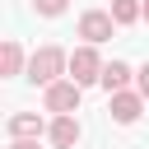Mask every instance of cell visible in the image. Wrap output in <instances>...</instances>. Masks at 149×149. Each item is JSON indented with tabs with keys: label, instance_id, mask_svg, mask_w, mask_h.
Listing matches in <instances>:
<instances>
[{
	"label": "cell",
	"instance_id": "obj_13",
	"mask_svg": "<svg viewBox=\"0 0 149 149\" xmlns=\"http://www.w3.org/2000/svg\"><path fill=\"white\" fill-rule=\"evenodd\" d=\"M9 149H37V140H9Z\"/></svg>",
	"mask_w": 149,
	"mask_h": 149
},
{
	"label": "cell",
	"instance_id": "obj_6",
	"mask_svg": "<svg viewBox=\"0 0 149 149\" xmlns=\"http://www.w3.org/2000/svg\"><path fill=\"white\" fill-rule=\"evenodd\" d=\"M47 126L51 121H42L37 112H9V121H5L9 140H37V135H47Z\"/></svg>",
	"mask_w": 149,
	"mask_h": 149
},
{
	"label": "cell",
	"instance_id": "obj_12",
	"mask_svg": "<svg viewBox=\"0 0 149 149\" xmlns=\"http://www.w3.org/2000/svg\"><path fill=\"white\" fill-rule=\"evenodd\" d=\"M135 93H140V98L149 102V61H144V65L135 70Z\"/></svg>",
	"mask_w": 149,
	"mask_h": 149
},
{
	"label": "cell",
	"instance_id": "obj_9",
	"mask_svg": "<svg viewBox=\"0 0 149 149\" xmlns=\"http://www.w3.org/2000/svg\"><path fill=\"white\" fill-rule=\"evenodd\" d=\"M102 88H107V98L112 93H126V88H135V70L126 65V61H107V70H102Z\"/></svg>",
	"mask_w": 149,
	"mask_h": 149
},
{
	"label": "cell",
	"instance_id": "obj_10",
	"mask_svg": "<svg viewBox=\"0 0 149 149\" xmlns=\"http://www.w3.org/2000/svg\"><path fill=\"white\" fill-rule=\"evenodd\" d=\"M112 19H116V28L140 23L144 19V0H112Z\"/></svg>",
	"mask_w": 149,
	"mask_h": 149
},
{
	"label": "cell",
	"instance_id": "obj_2",
	"mask_svg": "<svg viewBox=\"0 0 149 149\" xmlns=\"http://www.w3.org/2000/svg\"><path fill=\"white\" fill-rule=\"evenodd\" d=\"M102 70H107V61L98 56V47H74L70 51V79L79 84V88H88V84H102Z\"/></svg>",
	"mask_w": 149,
	"mask_h": 149
},
{
	"label": "cell",
	"instance_id": "obj_1",
	"mask_svg": "<svg viewBox=\"0 0 149 149\" xmlns=\"http://www.w3.org/2000/svg\"><path fill=\"white\" fill-rule=\"evenodd\" d=\"M23 79H28V84H37V88H51V84L70 79V51H65V47H56V42L37 47V51L28 56V74H23Z\"/></svg>",
	"mask_w": 149,
	"mask_h": 149
},
{
	"label": "cell",
	"instance_id": "obj_14",
	"mask_svg": "<svg viewBox=\"0 0 149 149\" xmlns=\"http://www.w3.org/2000/svg\"><path fill=\"white\" fill-rule=\"evenodd\" d=\"M144 23H149V0H144Z\"/></svg>",
	"mask_w": 149,
	"mask_h": 149
},
{
	"label": "cell",
	"instance_id": "obj_7",
	"mask_svg": "<svg viewBox=\"0 0 149 149\" xmlns=\"http://www.w3.org/2000/svg\"><path fill=\"white\" fill-rule=\"evenodd\" d=\"M79 135H84L79 116H51V126H47L51 149H74V144H79Z\"/></svg>",
	"mask_w": 149,
	"mask_h": 149
},
{
	"label": "cell",
	"instance_id": "obj_3",
	"mask_svg": "<svg viewBox=\"0 0 149 149\" xmlns=\"http://www.w3.org/2000/svg\"><path fill=\"white\" fill-rule=\"evenodd\" d=\"M79 98H84V88H79L74 79H61V84L42 88V107H47L51 116H74V112H79Z\"/></svg>",
	"mask_w": 149,
	"mask_h": 149
},
{
	"label": "cell",
	"instance_id": "obj_8",
	"mask_svg": "<svg viewBox=\"0 0 149 149\" xmlns=\"http://www.w3.org/2000/svg\"><path fill=\"white\" fill-rule=\"evenodd\" d=\"M0 74H5V79L28 74V51H23L19 37H5V42H0Z\"/></svg>",
	"mask_w": 149,
	"mask_h": 149
},
{
	"label": "cell",
	"instance_id": "obj_4",
	"mask_svg": "<svg viewBox=\"0 0 149 149\" xmlns=\"http://www.w3.org/2000/svg\"><path fill=\"white\" fill-rule=\"evenodd\" d=\"M112 33H116V19H112V9H84V14H79V37H84L88 47H102V42H112Z\"/></svg>",
	"mask_w": 149,
	"mask_h": 149
},
{
	"label": "cell",
	"instance_id": "obj_5",
	"mask_svg": "<svg viewBox=\"0 0 149 149\" xmlns=\"http://www.w3.org/2000/svg\"><path fill=\"white\" fill-rule=\"evenodd\" d=\"M144 107H149V102H144L135 88H126V93H112V98H107V112H112V121H116V126H135V121L144 116Z\"/></svg>",
	"mask_w": 149,
	"mask_h": 149
},
{
	"label": "cell",
	"instance_id": "obj_11",
	"mask_svg": "<svg viewBox=\"0 0 149 149\" xmlns=\"http://www.w3.org/2000/svg\"><path fill=\"white\" fill-rule=\"evenodd\" d=\"M70 9V0H33V14H42V19H61Z\"/></svg>",
	"mask_w": 149,
	"mask_h": 149
}]
</instances>
